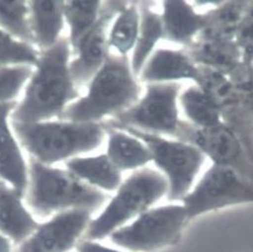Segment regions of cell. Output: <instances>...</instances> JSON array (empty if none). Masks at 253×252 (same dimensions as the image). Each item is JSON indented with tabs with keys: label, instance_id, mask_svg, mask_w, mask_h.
I'll return each mask as SVG.
<instances>
[{
	"label": "cell",
	"instance_id": "obj_14",
	"mask_svg": "<svg viewBox=\"0 0 253 252\" xmlns=\"http://www.w3.org/2000/svg\"><path fill=\"white\" fill-rule=\"evenodd\" d=\"M16 104L15 101L0 103V179L10 183L23 198L29 182L28 167L8 125V116Z\"/></svg>",
	"mask_w": 253,
	"mask_h": 252
},
{
	"label": "cell",
	"instance_id": "obj_28",
	"mask_svg": "<svg viewBox=\"0 0 253 252\" xmlns=\"http://www.w3.org/2000/svg\"><path fill=\"white\" fill-rule=\"evenodd\" d=\"M38 59V52L30 44L17 41L0 29V66H31L36 65Z\"/></svg>",
	"mask_w": 253,
	"mask_h": 252
},
{
	"label": "cell",
	"instance_id": "obj_32",
	"mask_svg": "<svg viewBox=\"0 0 253 252\" xmlns=\"http://www.w3.org/2000/svg\"><path fill=\"white\" fill-rule=\"evenodd\" d=\"M0 252H12L10 240L1 234H0Z\"/></svg>",
	"mask_w": 253,
	"mask_h": 252
},
{
	"label": "cell",
	"instance_id": "obj_9",
	"mask_svg": "<svg viewBox=\"0 0 253 252\" xmlns=\"http://www.w3.org/2000/svg\"><path fill=\"white\" fill-rule=\"evenodd\" d=\"M189 223L182 204L150 208L130 225L110 234V240L132 252H154L176 245Z\"/></svg>",
	"mask_w": 253,
	"mask_h": 252
},
{
	"label": "cell",
	"instance_id": "obj_3",
	"mask_svg": "<svg viewBox=\"0 0 253 252\" xmlns=\"http://www.w3.org/2000/svg\"><path fill=\"white\" fill-rule=\"evenodd\" d=\"M29 182L25 194L32 211L40 217L70 209L98 210L109 196L75 177L69 171L50 167L30 157Z\"/></svg>",
	"mask_w": 253,
	"mask_h": 252
},
{
	"label": "cell",
	"instance_id": "obj_27",
	"mask_svg": "<svg viewBox=\"0 0 253 252\" xmlns=\"http://www.w3.org/2000/svg\"><path fill=\"white\" fill-rule=\"evenodd\" d=\"M0 27L24 43H35L28 2L0 1Z\"/></svg>",
	"mask_w": 253,
	"mask_h": 252
},
{
	"label": "cell",
	"instance_id": "obj_13",
	"mask_svg": "<svg viewBox=\"0 0 253 252\" xmlns=\"http://www.w3.org/2000/svg\"><path fill=\"white\" fill-rule=\"evenodd\" d=\"M91 222L86 209H70L40 224L37 230L16 247L15 252H67L76 246Z\"/></svg>",
	"mask_w": 253,
	"mask_h": 252
},
{
	"label": "cell",
	"instance_id": "obj_4",
	"mask_svg": "<svg viewBox=\"0 0 253 252\" xmlns=\"http://www.w3.org/2000/svg\"><path fill=\"white\" fill-rule=\"evenodd\" d=\"M20 144L45 165L98 148L106 133L103 123L69 121L18 123L11 121Z\"/></svg>",
	"mask_w": 253,
	"mask_h": 252
},
{
	"label": "cell",
	"instance_id": "obj_30",
	"mask_svg": "<svg viewBox=\"0 0 253 252\" xmlns=\"http://www.w3.org/2000/svg\"><path fill=\"white\" fill-rule=\"evenodd\" d=\"M235 42L241 51L243 62L253 65V1H249L238 28Z\"/></svg>",
	"mask_w": 253,
	"mask_h": 252
},
{
	"label": "cell",
	"instance_id": "obj_1",
	"mask_svg": "<svg viewBox=\"0 0 253 252\" xmlns=\"http://www.w3.org/2000/svg\"><path fill=\"white\" fill-rule=\"evenodd\" d=\"M70 41L60 38L39 56L25 95L10 113L12 122L37 123L61 118L66 104L79 96L69 70Z\"/></svg>",
	"mask_w": 253,
	"mask_h": 252
},
{
	"label": "cell",
	"instance_id": "obj_11",
	"mask_svg": "<svg viewBox=\"0 0 253 252\" xmlns=\"http://www.w3.org/2000/svg\"><path fill=\"white\" fill-rule=\"evenodd\" d=\"M176 139L191 143L213 162L253 182V160L237 134L224 123L198 128L183 120Z\"/></svg>",
	"mask_w": 253,
	"mask_h": 252
},
{
	"label": "cell",
	"instance_id": "obj_10",
	"mask_svg": "<svg viewBox=\"0 0 253 252\" xmlns=\"http://www.w3.org/2000/svg\"><path fill=\"white\" fill-rule=\"evenodd\" d=\"M253 203V182L229 168L212 164L182 199L188 221L217 210Z\"/></svg>",
	"mask_w": 253,
	"mask_h": 252
},
{
	"label": "cell",
	"instance_id": "obj_17",
	"mask_svg": "<svg viewBox=\"0 0 253 252\" xmlns=\"http://www.w3.org/2000/svg\"><path fill=\"white\" fill-rule=\"evenodd\" d=\"M192 61L204 67L222 73L231 74L242 62V54L235 40H209L196 38L190 45L183 48Z\"/></svg>",
	"mask_w": 253,
	"mask_h": 252
},
{
	"label": "cell",
	"instance_id": "obj_18",
	"mask_svg": "<svg viewBox=\"0 0 253 252\" xmlns=\"http://www.w3.org/2000/svg\"><path fill=\"white\" fill-rule=\"evenodd\" d=\"M21 202V197L0 180V233L9 237L15 245L21 244L39 227Z\"/></svg>",
	"mask_w": 253,
	"mask_h": 252
},
{
	"label": "cell",
	"instance_id": "obj_23",
	"mask_svg": "<svg viewBox=\"0 0 253 252\" xmlns=\"http://www.w3.org/2000/svg\"><path fill=\"white\" fill-rule=\"evenodd\" d=\"M137 4L140 14V23L130 62L135 76L140 74L143 66L154 52L157 42L164 37L161 14L151 9L152 3L150 2L140 1L137 2Z\"/></svg>",
	"mask_w": 253,
	"mask_h": 252
},
{
	"label": "cell",
	"instance_id": "obj_7",
	"mask_svg": "<svg viewBox=\"0 0 253 252\" xmlns=\"http://www.w3.org/2000/svg\"><path fill=\"white\" fill-rule=\"evenodd\" d=\"M117 129H124L148 147L152 161L168 181V200L182 201L192 189L205 162L206 156L203 152L195 145L178 139H168L132 127Z\"/></svg>",
	"mask_w": 253,
	"mask_h": 252
},
{
	"label": "cell",
	"instance_id": "obj_19",
	"mask_svg": "<svg viewBox=\"0 0 253 252\" xmlns=\"http://www.w3.org/2000/svg\"><path fill=\"white\" fill-rule=\"evenodd\" d=\"M104 126L108 134L106 155L120 171L140 169L152 161L150 150L140 139L106 124Z\"/></svg>",
	"mask_w": 253,
	"mask_h": 252
},
{
	"label": "cell",
	"instance_id": "obj_26",
	"mask_svg": "<svg viewBox=\"0 0 253 252\" xmlns=\"http://www.w3.org/2000/svg\"><path fill=\"white\" fill-rule=\"evenodd\" d=\"M101 1H65L64 17L70 27V44L74 48L78 41L85 35L99 18Z\"/></svg>",
	"mask_w": 253,
	"mask_h": 252
},
{
	"label": "cell",
	"instance_id": "obj_21",
	"mask_svg": "<svg viewBox=\"0 0 253 252\" xmlns=\"http://www.w3.org/2000/svg\"><path fill=\"white\" fill-rule=\"evenodd\" d=\"M249 1H221L205 13V26L197 38L209 40H235Z\"/></svg>",
	"mask_w": 253,
	"mask_h": 252
},
{
	"label": "cell",
	"instance_id": "obj_22",
	"mask_svg": "<svg viewBox=\"0 0 253 252\" xmlns=\"http://www.w3.org/2000/svg\"><path fill=\"white\" fill-rule=\"evenodd\" d=\"M68 171L95 188L113 191L121 185V173L106 154L95 157L71 158L66 162Z\"/></svg>",
	"mask_w": 253,
	"mask_h": 252
},
{
	"label": "cell",
	"instance_id": "obj_6",
	"mask_svg": "<svg viewBox=\"0 0 253 252\" xmlns=\"http://www.w3.org/2000/svg\"><path fill=\"white\" fill-rule=\"evenodd\" d=\"M168 193L166 177L151 168L134 171L118 188L104 211L91 220L84 240H101L133 217L144 213Z\"/></svg>",
	"mask_w": 253,
	"mask_h": 252
},
{
	"label": "cell",
	"instance_id": "obj_15",
	"mask_svg": "<svg viewBox=\"0 0 253 252\" xmlns=\"http://www.w3.org/2000/svg\"><path fill=\"white\" fill-rule=\"evenodd\" d=\"M199 67L184 49H156L143 66L139 78L147 84L191 80L196 83Z\"/></svg>",
	"mask_w": 253,
	"mask_h": 252
},
{
	"label": "cell",
	"instance_id": "obj_5",
	"mask_svg": "<svg viewBox=\"0 0 253 252\" xmlns=\"http://www.w3.org/2000/svg\"><path fill=\"white\" fill-rule=\"evenodd\" d=\"M195 84L212 98L222 123L237 134L253 160V65L242 62L228 76L199 67Z\"/></svg>",
	"mask_w": 253,
	"mask_h": 252
},
{
	"label": "cell",
	"instance_id": "obj_31",
	"mask_svg": "<svg viewBox=\"0 0 253 252\" xmlns=\"http://www.w3.org/2000/svg\"><path fill=\"white\" fill-rule=\"evenodd\" d=\"M75 249L77 252H119L117 250L104 247L93 241H88L84 239H81L77 242Z\"/></svg>",
	"mask_w": 253,
	"mask_h": 252
},
{
	"label": "cell",
	"instance_id": "obj_8",
	"mask_svg": "<svg viewBox=\"0 0 253 252\" xmlns=\"http://www.w3.org/2000/svg\"><path fill=\"white\" fill-rule=\"evenodd\" d=\"M180 93L179 82L147 84L145 95L134 106L104 124L113 128L132 127L176 139L183 121L179 118Z\"/></svg>",
	"mask_w": 253,
	"mask_h": 252
},
{
	"label": "cell",
	"instance_id": "obj_24",
	"mask_svg": "<svg viewBox=\"0 0 253 252\" xmlns=\"http://www.w3.org/2000/svg\"><path fill=\"white\" fill-rule=\"evenodd\" d=\"M179 104L187 121L198 128L213 127L222 122L212 98L196 84L180 93Z\"/></svg>",
	"mask_w": 253,
	"mask_h": 252
},
{
	"label": "cell",
	"instance_id": "obj_12",
	"mask_svg": "<svg viewBox=\"0 0 253 252\" xmlns=\"http://www.w3.org/2000/svg\"><path fill=\"white\" fill-rule=\"evenodd\" d=\"M128 4L125 1L102 2L99 18L94 26L84 35L73 48L77 57L69 64L71 78L75 86L91 81L104 64L108 53V26L116 14Z\"/></svg>",
	"mask_w": 253,
	"mask_h": 252
},
{
	"label": "cell",
	"instance_id": "obj_20",
	"mask_svg": "<svg viewBox=\"0 0 253 252\" xmlns=\"http://www.w3.org/2000/svg\"><path fill=\"white\" fill-rule=\"evenodd\" d=\"M64 1H29L30 24L35 43L47 50L60 39L63 28Z\"/></svg>",
	"mask_w": 253,
	"mask_h": 252
},
{
	"label": "cell",
	"instance_id": "obj_29",
	"mask_svg": "<svg viewBox=\"0 0 253 252\" xmlns=\"http://www.w3.org/2000/svg\"><path fill=\"white\" fill-rule=\"evenodd\" d=\"M32 74L29 65L0 66V103L13 101Z\"/></svg>",
	"mask_w": 253,
	"mask_h": 252
},
{
	"label": "cell",
	"instance_id": "obj_25",
	"mask_svg": "<svg viewBox=\"0 0 253 252\" xmlns=\"http://www.w3.org/2000/svg\"><path fill=\"white\" fill-rule=\"evenodd\" d=\"M140 23L137 2H129L117 15L109 32L108 44L120 55H126L134 48Z\"/></svg>",
	"mask_w": 253,
	"mask_h": 252
},
{
	"label": "cell",
	"instance_id": "obj_16",
	"mask_svg": "<svg viewBox=\"0 0 253 252\" xmlns=\"http://www.w3.org/2000/svg\"><path fill=\"white\" fill-rule=\"evenodd\" d=\"M162 7L163 39L184 48L190 45L205 26V13L197 12L186 1H164Z\"/></svg>",
	"mask_w": 253,
	"mask_h": 252
},
{
	"label": "cell",
	"instance_id": "obj_2",
	"mask_svg": "<svg viewBox=\"0 0 253 252\" xmlns=\"http://www.w3.org/2000/svg\"><path fill=\"white\" fill-rule=\"evenodd\" d=\"M141 87L127 55L108 54L99 71L92 78L88 94L67 106L62 121L95 123L104 117H114L134 106Z\"/></svg>",
	"mask_w": 253,
	"mask_h": 252
}]
</instances>
